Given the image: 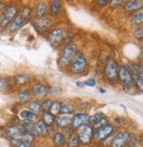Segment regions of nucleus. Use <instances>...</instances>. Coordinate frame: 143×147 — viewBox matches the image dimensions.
I'll return each mask as SVG.
<instances>
[{
  "instance_id": "1",
  "label": "nucleus",
  "mask_w": 143,
  "mask_h": 147,
  "mask_svg": "<svg viewBox=\"0 0 143 147\" xmlns=\"http://www.w3.org/2000/svg\"><path fill=\"white\" fill-rule=\"evenodd\" d=\"M78 51H79V49H78V46L75 43H68L62 48L57 61L58 68L61 71H67L70 63L75 57Z\"/></svg>"
},
{
  "instance_id": "2",
  "label": "nucleus",
  "mask_w": 143,
  "mask_h": 147,
  "mask_svg": "<svg viewBox=\"0 0 143 147\" xmlns=\"http://www.w3.org/2000/svg\"><path fill=\"white\" fill-rule=\"evenodd\" d=\"M89 69V63L84 52L78 51L75 57L70 63L66 72L72 76L78 77L85 75Z\"/></svg>"
},
{
  "instance_id": "3",
  "label": "nucleus",
  "mask_w": 143,
  "mask_h": 147,
  "mask_svg": "<svg viewBox=\"0 0 143 147\" xmlns=\"http://www.w3.org/2000/svg\"><path fill=\"white\" fill-rule=\"evenodd\" d=\"M32 14V9L29 6H24L12 20V22L7 26V31L9 34H15L20 31L22 28L30 21V17Z\"/></svg>"
},
{
  "instance_id": "4",
  "label": "nucleus",
  "mask_w": 143,
  "mask_h": 147,
  "mask_svg": "<svg viewBox=\"0 0 143 147\" xmlns=\"http://www.w3.org/2000/svg\"><path fill=\"white\" fill-rule=\"evenodd\" d=\"M119 63L113 57H108L105 59L103 64L102 72L106 81L110 84H115L118 82V71H119Z\"/></svg>"
},
{
  "instance_id": "5",
  "label": "nucleus",
  "mask_w": 143,
  "mask_h": 147,
  "mask_svg": "<svg viewBox=\"0 0 143 147\" xmlns=\"http://www.w3.org/2000/svg\"><path fill=\"white\" fill-rule=\"evenodd\" d=\"M46 40L52 48H59L64 44V30L59 26L52 28L46 36Z\"/></svg>"
},
{
  "instance_id": "6",
  "label": "nucleus",
  "mask_w": 143,
  "mask_h": 147,
  "mask_svg": "<svg viewBox=\"0 0 143 147\" xmlns=\"http://www.w3.org/2000/svg\"><path fill=\"white\" fill-rule=\"evenodd\" d=\"M77 138L80 141L81 144L89 145L93 141V135L95 129L90 124H84L79 127L77 129Z\"/></svg>"
},
{
  "instance_id": "7",
  "label": "nucleus",
  "mask_w": 143,
  "mask_h": 147,
  "mask_svg": "<svg viewBox=\"0 0 143 147\" xmlns=\"http://www.w3.org/2000/svg\"><path fill=\"white\" fill-rule=\"evenodd\" d=\"M20 11L19 6L14 4L12 3L8 6L5 7L4 12L2 13V20H1V30L6 29L9 24L12 22V20L15 18V16L18 14Z\"/></svg>"
},
{
  "instance_id": "8",
  "label": "nucleus",
  "mask_w": 143,
  "mask_h": 147,
  "mask_svg": "<svg viewBox=\"0 0 143 147\" xmlns=\"http://www.w3.org/2000/svg\"><path fill=\"white\" fill-rule=\"evenodd\" d=\"M31 95L35 100L41 101L48 97L49 86L43 82L35 81L31 86Z\"/></svg>"
},
{
  "instance_id": "9",
  "label": "nucleus",
  "mask_w": 143,
  "mask_h": 147,
  "mask_svg": "<svg viewBox=\"0 0 143 147\" xmlns=\"http://www.w3.org/2000/svg\"><path fill=\"white\" fill-rule=\"evenodd\" d=\"M114 131H115V128H114L113 124H111L110 123H105V124L100 126L99 128H97L94 131L93 140H95L96 142L104 141L105 139H107L112 136Z\"/></svg>"
},
{
  "instance_id": "10",
  "label": "nucleus",
  "mask_w": 143,
  "mask_h": 147,
  "mask_svg": "<svg viewBox=\"0 0 143 147\" xmlns=\"http://www.w3.org/2000/svg\"><path fill=\"white\" fill-rule=\"evenodd\" d=\"M132 133L129 131H120L112 138L110 142L111 147H126L133 139Z\"/></svg>"
},
{
  "instance_id": "11",
  "label": "nucleus",
  "mask_w": 143,
  "mask_h": 147,
  "mask_svg": "<svg viewBox=\"0 0 143 147\" xmlns=\"http://www.w3.org/2000/svg\"><path fill=\"white\" fill-rule=\"evenodd\" d=\"M118 81L122 86H130L134 85L133 76L127 66L125 64H120L118 71Z\"/></svg>"
},
{
  "instance_id": "12",
  "label": "nucleus",
  "mask_w": 143,
  "mask_h": 147,
  "mask_svg": "<svg viewBox=\"0 0 143 147\" xmlns=\"http://www.w3.org/2000/svg\"><path fill=\"white\" fill-rule=\"evenodd\" d=\"M88 119H89V115L87 113H83V112L75 113L72 116L71 127L76 130L79 127H81L84 124H87Z\"/></svg>"
},
{
  "instance_id": "13",
  "label": "nucleus",
  "mask_w": 143,
  "mask_h": 147,
  "mask_svg": "<svg viewBox=\"0 0 143 147\" xmlns=\"http://www.w3.org/2000/svg\"><path fill=\"white\" fill-rule=\"evenodd\" d=\"M14 84L16 87H23V86H27L30 83L33 82L34 77L27 72H22L15 75L14 77Z\"/></svg>"
},
{
  "instance_id": "14",
  "label": "nucleus",
  "mask_w": 143,
  "mask_h": 147,
  "mask_svg": "<svg viewBox=\"0 0 143 147\" xmlns=\"http://www.w3.org/2000/svg\"><path fill=\"white\" fill-rule=\"evenodd\" d=\"M63 10L62 0H50L48 6V14L50 18L58 16Z\"/></svg>"
},
{
  "instance_id": "15",
  "label": "nucleus",
  "mask_w": 143,
  "mask_h": 147,
  "mask_svg": "<svg viewBox=\"0 0 143 147\" xmlns=\"http://www.w3.org/2000/svg\"><path fill=\"white\" fill-rule=\"evenodd\" d=\"M48 15V5L46 3L40 1L38 2L34 9V20L39 21L40 20L47 17Z\"/></svg>"
},
{
  "instance_id": "16",
  "label": "nucleus",
  "mask_w": 143,
  "mask_h": 147,
  "mask_svg": "<svg viewBox=\"0 0 143 147\" xmlns=\"http://www.w3.org/2000/svg\"><path fill=\"white\" fill-rule=\"evenodd\" d=\"M143 2L142 0H128V1L123 5V9L127 13H134L142 10Z\"/></svg>"
},
{
  "instance_id": "17",
  "label": "nucleus",
  "mask_w": 143,
  "mask_h": 147,
  "mask_svg": "<svg viewBox=\"0 0 143 147\" xmlns=\"http://www.w3.org/2000/svg\"><path fill=\"white\" fill-rule=\"evenodd\" d=\"M26 131L22 126L19 125H11L5 130V136L9 138H17L21 139V136L24 134Z\"/></svg>"
},
{
  "instance_id": "18",
  "label": "nucleus",
  "mask_w": 143,
  "mask_h": 147,
  "mask_svg": "<svg viewBox=\"0 0 143 147\" xmlns=\"http://www.w3.org/2000/svg\"><path fill=\"white\" fill-rule=\"evenodd\" d=\"M72 123V116L68 115H58L56 116L55 123L58 128L66 129L71 126Z\"/></svg>"
},
{
  "instance_id": "19",
  "label": "nucleus",
  "mask_w": 143,
  "mask_h": 147,
  "mask_svg": "<svg viewBox=\"0 0 143 147\" xmlns=\"http://www.w3.org/2000/svg\"><path fill=\"white\" fill-rule=\"evenodd\" d=\"M35 127L39 132V136H41L43 138H47L49 136V132H50L49 127L44 123V122L42 119H38L35 123Z\"/></svg>"
},
{
  "instance_id": "20",
  "label": "nucleus",
  "mask_w": 143,
  "mask_h": 147,
  "mask_svg": "<svg viewBox=\"0 0 143 147\" xmlns=\"http://www.w3.org/2000/svg\"><path fill=\"white\" fill-rule=\"evenodd\" d=\"M26 107H27V109L31 111L34 115L37 118L39 117L42 113H43V110H42V108H41V105H40V102L37 101V100H31L29 102H28L26 104Z\"/></svg>"
},
{
  "instance_id": "21",
  "label": "nucleus",
  "mask_w": 143,
  "mask_h": 147,
  "mask_svg": "<svg viewBox=\"0 0 143 147\" xmlns=\"http://www.w3.org/2000/svg\"><path fill=\"white\" fill-rule=\"evenodd\" d=\"M52 144L54 147H64L66 144V137L61 131L54 133L52 136Z\"/></svg>"
},
{
  "instance_id": "22",
  "label": "nucleus",
  "mask_w": 143,
  "mask_h": 147,
  "mask_svg": "<svg viewBox=\"0 0 143 147\" xmlns=\"http://www.w3.org/2000/svg\"><path fill=\"white\" fill-rule=\"evenodd\" d=\"M38 22V25L40 26V28L43 32V34H45V33H48L51 28H53V20L50 17H45L42 20H40Z\"/></svg>"
},
{
  "instance_id": "23",
  "label": "nucleus",
  "mask_w": 143,
  "mask_h": 147,
  "mask_svg": "<svg viewBox=\"0 0 143 147\" xmlns=\"http://www.w3.org/2000/svg\"><path fill=\"white\" fill-rule=\"evenodd\" d=\"M17 100L21 104H27L32 100L31 92L29 89H22L17 93Z\"/></svg>"
},
{
  "instance_id": "24",
  "label": "nucleus",
  "mask_w": 143,
  "mask_h": 147,
  "mask_svg": "<svg viewBox=\"0 0 143 147\" xmlns=\"http://www.w3.org/2000/svg\"><path fill=\"white\" fill-rule=\"evenodd\" d=\"M130 24H131L132 26H135V28L142 26V24H143V11H142V10L132 14L131 18H130Z\"/></svg>"
},
{
  "instance_id": "25",
  "label": "nucleus",
  "mask_w": 143,
  "mask_h": 147,
  "mask_svg": "<svg viewBox=\"0 0 143 147\" xmlns=\"http://www.w3.org/2000/svg\"><path fill=\"white\" fill-rule=\"evenodd\" d=\"M75 113V107L71 104V103H63L61 106V109H60V112L59 115H73Z\"/></svg>"
},
{
  "instance_id": "26",
  "label": "nucleus",
  "mask_w": 143,
  "mask_h": 147,
  "mask_svg": "<svg viewBox=\"0 0 143 147\" xmlns=\"http://www.w3.org/2000/svg\"><path fill=\"white\" fill-rule=\"evenodd\" d=\"M41 115H42V118H41V119L44 122V123H45L47 126L50 127L51 125H52V124L55 123L56 115H52L50 112H49V111H47V112H43Z\"/></svg>"
},
{
  "instance_id": "27",
  "label": "nucleus",
  "mask_w": 143,
  "mask_h": 147,
  "mask_svg": "<svg viewBox=\"0 0 143 147\" xmlns=\"http://www.w3.org/2000/svg\"><path fill=\"white\" fill-rule=\"evenodd\" d=\"M132 76H133V80H134V85L136 87L137 91L140 92V93L143 91V78H141L140 76H139L138 74L134 73V72H131Z\"/></svg>"
},
{
  "instance_id": "28",
  "label": "nucleus",
  "mask_w": 143,
  "mask_h": 147,
  "mask_svg": "<svg viewBox=\"0 0 143 147\" xmlns=\"http://www.w3.org/2000/svg\"><path fill=\"white\" fill-rule=\"evenodd\" d=\"M62 104H63V101H61V100H52L49 112H50L52 115H54L57 116L58 115H59V112H60V109H61Z\"/></svg>"
},
{
  "instance_id": "29",
  "label": "nucleus",
  "mask_w": 143,
  "mask_h": 147,
  "mask_svg": "<svg viewBox=\"0 0 143 147\" xmlns=\"http://www.w3.org/2000/svg\"><path fill=\"white\" fill-rule=\"evenodd\" d=\"M105 116V115L102 112H96V114L92 115L89 116L88 119V124H90L91 126H94L96 123H98L102 118H103Z\"/></svg>"
},
{
  "instance_id": "30",
  "label": "nucleus",
  "mask_w": 143,
  "mask_h": 147,
  "mask_svg": "<svg viewBox=\"0 0 143 147\" xmlns=\"http://www.w3.org/2000/svg\"><path fill=\"white\" fill-rule=\"evenodd\" d=\"M19 117L22 120H35V116L34 114L28 109H23L19 113Z\"/></svg>"
},
{
  "instance_id": "31",
  "label": "nucleus",
  "mask_w": 143,
  "mask_h": 147,
  "mask_svg": "<svg viewBox=\"0 0 143 147\" xmlns=\"http://www.w3.org/2000/svg\"><path fill=\"white\" fill-rule=\"evenodd\" d=\"M10 88H11V86H10V83H9L8 78L0 77V92H5Z\"/></svg>"
},
{
  "instance_id": "32",
  "label": "nucleus",
  "mask_w": 143,
  "mask_h": 147,
  "mask_svg": "<svg viewBox=\"0 0 143 147\" xmlns=\"http://www.w3.org/2000/svg\"><path fill=\"white\" fill-rule=\"evenodd\" d=\"M80 144H81L80 141L75 134L68 137V140L66 141V146L67 147H79Z\"/></svg>"
},
{
  "instance_id": "33",
  "label": "nucleus",
  "mask_w": 143,
  "mask_h": 147,
  "mask_svg": "<svg viewBox=\"0 0 143 147\" xmlns=\"http://www.w3.org/2000/svg\"><path fill=\"white\" fill-rule=\"evenodd\" d=\"M133 35H134V37L136 41L142 42V41H143V28H142V26L136 28L133 33Z\"/></svg>"
},
{
  "instance_id": "34",
  "label": "nucleus",
  "mask_w": 143,
  "mask_h": 147,
  "mask_svg": "<svg viewBox=\"0 0 143 147\" xmlns=\"http://www.w3.org/2000/svg\"><path fill=\"white\" fill-rule=\"evenodd\" d=\"M128 0H110L109 2V6L112 9H115V8H118V7H120L122 5H124Z\"/></svg>"
},
{
  "instance_id": "35",
  "label": "nucleus",
  "mask_w": 143,
  "mask_h": 147,
  "mask_svg": "<svg viewBox=\"0 0 143 147\" xmlns=\"http://www.w3.org/2000/svg\"><path fill=\"white\" fill-rule=\"evenodd\" d=\"M51 102H52V100H51L50 98H46L43 100H41V108H42V110L43 112H47L49 110V108H50V105H51Z\"/></svg>"
},
{
  "instance_id": "36",
  "label": "nucleus",
  "mask_w": 143,
  "mask_h": 147,
  "mask_svg": "<svg viewBox=\"0 0 143 147\" xmlns=\"http://www.w3.org/2000/svg\"><path fill=\"white\" fill-rule=\"evenodd\" d=\"M123 86V90L125 92L129 93V94H134V93L139 92L136 89V87L134 86V85H130V86Z\"/></svg>"
},
{
  "instance_id": "37",
  "label": "nucleus",
  "mask_w": 143,
  "mask_h": 147,
  "mask_svg": "<svg viewBox=\"0 0 143 147\" xmlns=\"http://www.w3.org/2000/svg\"><path fill=\"white\" fill-rule=\"evenodd\" d=\"M59 94V89L57 86H51L49 87V92H48V96L49 98H55Z\"/></svg>"
},
{
  "instance_id": "38",
  "label": "nucleus",
  "mask_w": 143,
  "mask_h": 147,
  "mask_svg": "<svg viewBox=\"0 0 143 147\" xmlns=\"http://www.w3.org/2000/svg\"><path fill=\"white\" fill-rule=\"evenodd\" d=\"M84 85L85 86H88V87H96L97 85V80L95 78H90L84 81Z\"/></svg>"
},
{
  "instance_id": "39",
  "label": "nucleus",
  "mask_w": 143,
  "mask_h": 147,
  "mask_svg": "<svg viewBox=\"0 0 143 147\" xmlns=\"http://www.w3.org/2000/svg\"><path fill=\"white\" fill-rule=\"evenodd\" d=\"M31 26H32V28H34V30L35 31V33L37 34H39V35H43V34L41 28H40V26H39V25H38V22L36 20H32L31 21Z\"/></svg>"
},
{
  "instance_id": "40",
  "label": "nucleus",
  "mask_w": 143,
  "mask_h": 147,
  "mask_svg": "<svg viewBox=\"0 0 143 147\" xmlns=\"http://www.w3.org/2000/svg\"><path fill=\"white\" fill-rule=\"evenodd\" d=\"M109 123V119L106 117V116H104L103 118H102L100 121L98 122V123H96L94 126H93V128L95 129H97V128H99L100 126H102V125H103V124H105V123Z\"/></svg>"
},
{
  "instance_id": "41",
  "label": "nucleus",
  "mask_w": 143,
  "mask_h": 147,
  "mask_svg": "<svg viewBox=\"0 0 143 147\" xmlns=\"http://www.w3.org/2000/svg\"><path fill=\"white\" fill-rule=\"evenodd\" d=\"M95 2L97 6L102 8V7H105L106 5H109L110 0H95Z\"/></svg>"
},
{
  "instance_id": "42",
  "label": "nucleus",
  "mask_w": 143,
  "mask_h": 147,
  "mask_svg": "<svg viewBox=\"0 0 143 147\" xmlns=\"http://www.w3.org/2000/svg\"><path fill=\"white\" fill-rule=\"evenodd\" d=\"M29 145H31L30 144H28V142L23 141V140H20L15 145H14V147H28Z\"/></svg>"
},
{
  "instance_id": "43",
  "label": "nucleus",
  "mask_w": 143,
  "mask_h": 147,
  "mask_svg": "<svg viewBox=\"0 0 143 147\" xmlns=\"http://www.w3.org/2000/svg\"><path fill=\"white\" fill-rule=\"evenodd\" d=\"M76 86L78 88H84L85 87L84 82H82V81H77L76 82Z\"/></svg>"
},
{
  "instance_id": "44",
  "label": "nucleus",
  "mask_w": 143,
  "mask_h": 147,
  "mask_svg": "<svg viewBox=\"0 0 143 147\" xmlns=\"http://www.w3.org/2000/svg\"><path fill=\"white\" fill-rule=\"evenodd\" d=\"M99 92L100 93H105L106 92V90L103 89L102 87H101V88H99Z\"/></svg>"
},
{
  "instance_id": "45",
  "label": "nucleus",
  "mask_w": 143,
  "mask_h": 147,
  "mask_svg": "<svg viewBox=\"0 0 143 147\" xmlns=\"http://www.w3.org/2000/svg\"><path fill=\"white\" fill-rule=\"evenodd\" d=\"M126 147H136V145H135V144H129Z\"/></svg>"
},
{
  "instance_id": "46",
  "label": "nucleus",
  "mask_w": 143,
  "mask_h": 147,
  "mask_svg": "<svg viewBox=\"0 0 143 147\" xmlns=\"http://www.w3.org/2000/svg\"><path fill=\"white\" fill-rule=\"evenodd\" d=\"M1 20H2V14H0V30H1Z\"/></svg>"
},
{
  "instance_id": "47",
  "label": "nucleus",
  "mask_w": 143,
  "mask_h": 147,
  "mask_svg": "<svg viewBox=\"0 0 143 147\" xmlns=\"http://www.w3.org/2000/svg\"><path fill=\"white\" fill-rule=\"evenodd\" d=\"M28 147H35V146H34V145H29Z\"/></svg>"
}]
</instances>
